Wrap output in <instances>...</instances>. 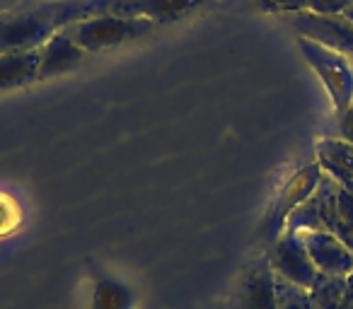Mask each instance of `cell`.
<instances>
[{"label": "cell", "instance_id": "6", "mask_svg": "<svg viewBox=\"0 0 353 309\" xmlns=\"http://www.w3.org/2000/svg\"><path fill=\"white\" fill-rule=\"evenodd\" d=\"M300 235H303L307 254L319 273L343 275L346 278L353 270V251L341 239H336L332 232L307 230V232H300Z\"/></svg>", "mask_w": 353, "mask_h": 309}, {"label": "cell", "instance_id": "9", "mask_svg": "<svg viewBox=\"0 0 353 309\" xmlns=\"http://www.w3.org/2000/svg\"><path fill=\"white\" fill-rule=\"evenodd\" d=\"M85 58V51L65 34L63 30L56 32L49 41L39 49V68H37V80H51L63 73L75 70Z\"/></svg>", "mask_w": 353, "mask_h": 309}, {"label": "cell", "instance_id": "5", "mask_svg": "<svg viewBox=\"0 0 353 309\" xmlns=\"http://www.w3.org/2000/svg\"><path fill=\"white\" fill-rule=\"evenodd\" d=\"M295 34L310 39L319 46H327L339 54L353 56V22L343 12L339 15H314V12H298L288 15Z\"/></svg>", "mask_w": 353, "mask_h": 309}, {"label": "cell", "instance_id": "10", "mask_svg": "<svg viewBox=\"0 0 353 309\" xmlns=\"http://www.w3.org/2000/svg\"><path fill=\"white\" fill-rule=\"evenodd\" d=\"M322 167L317 162L307 164L303 167L288 184H285L283 193H279V201H276V208H274V215H271V227H274L276 237L283 232V225L288 220V215L300 206L303 201H307L310 193L317 189L319 179H322Z\"/></svg>", "mask_w": 353, "mask_h": 309}, {"label": "cell", "instance_id": "15", "mask_svg": "<svg viewBox=\"0 0 353 309\" xmlns=\"http://www.w3.org/2000/svg\"><path fill=\"white\" fill-rule=\"evenodd\" d=\"M276 309H312V302L305 288L276 275Z\"/></svg>", "mask_w": 353, "mask_h": 309}, {"label": "cell", "instance_id": "13", "mask_svg": "<svg viewBox=\"0 0 353 309\" xmlns=\"http://www.w3.org/2000/svg\"><path fill=\"white\" fill-rule=\"evenodd\" d=\"M256 6L274 15H298V12L339 15L353 6V0H256Z\"/></svg>", "mask_w": 353, "mask_h": 309}, {"label": "cell", "instance_id": "16", "mask_svg": "<svg viewBox=\"0 0 353 309\" xmlns=\"http://www.w3.org/2000/svg\"><path fill=\"white\" fill-rule=\"evenodd\" d=\"M128 304H131V292L126 288H121L119 283H112V280L99 283L97 299H94L97 309H128Z\"/></svg>", "mask_w": 353, "mask_h": 309}, {"label": "cell", "instance_id": "8", "mask_svg": "<svg viewBox=\"0 0 353 309\" xmlns=\"http://www.w3.org/2000/svg\"><path fill=\"white\" fill-rule=\"evenodd\" d=\"M235 309H276V273L266 259L245 273L235 295Z\"/></svg>", "mask_w": 353, "mask_h": 309}, {"label": "cell", "instance_id": "19", "mask_svg": "<svg viewBox=\"0 0 353 309\" xmlns=\"http://www.w3.org/2000/svg\"><path fill=\"white\" fill-rule=\"evenodd\" d=\"M343 15H346V17H348V20H351V22H353V6H351V8H348V10H346V12H343Z\"/></svg>", "mask_w": 353, "mask_h": 309}, {"label": "cell", "instance_id": "17", "mask_svg": "<svg viewBox=\"0 0 353 309\" xmlns=\"http://www.w3.org/2000/svg\"><path fill=\"white\" fill-rule=\"evenodd\" d=\"M339 138L353 145V104L339 116Z\"/></svg>", "mask_w": 353, "mask_h": 309}, {"label": "cell", "instance_id": "18", "mask_svg": "<svg viewBox=\"0 0 353 309\" xmlns=\"http://www.w3.org/2000/svg\"><path fill=\"white\" fill-rule=\"evenodd\" d=\"M341 309H353V270L346 275V292H343Z\"/></svg>", "mask_w": 353, "mask_h": 309}, {"label": "cell", "instance_id": "2", "mask_svg": "<svg viewBox=\"0 0 353 309\" xmlns=\"http://www.w3.org/2000/svg\"><path fill=\"white\" fill-rule=\"evenodd\" d=\"M155 22L145 20V17H119V15H94L88 20L70 22L63 27V32L88 54H97V51L117 49L128 41L143 39V36L155 32Z\"/></svg>", "mask_w": 353, "mask_h": 309}, {"label": "cell", "instance_id": "1", "mask_svg": "<svg viewBox=\"0 0 353 309\" xmlns=\"http://www.w3.org/2000/svg\"><path fill=\"white\" fill-rule=\"evenodd\" d=\"M126 0H54L32 8L0 10V56L39 51L70 22L107 15Z\"/></svg>", "mask_w": 353, "mask_h": 309}, {"label": "cell", "instance_id": "14", "mask_svg": "<svg viewBox=\"0 0 353 309\" xmlns=\"http://www.w3.org/2000/svg\"><path fill=\"white\" fill-rule=\"evenodd\" d=\"M343 292H346V278L327 273H317L314 283L307 290L312 309H341Z\"/></svg>", "mask_w": 353, "mask_h": 309}, {"label": "cell", "instance_id": "7", "mask_svg": "<svg viewBox=\"0 0 353 309\" xmlns=\"http://www.w3.org/2000/svg\"><path fill=\"white\" fill-rule=\"evenodd\" d=\"M211 0H126L112 10L119 17H145L155 25L179 22Z\"/></svg>", "mask_w": 353, "mask_h": 309}, {"label": "cell", "instance_id": "3", "mask_svg": "<svg viewBox=\"0 0 353 309\" xmlns=\"http://www.w3.org/2000/svg\"><path fill=\"white\" fill-rule=\"evenodd\" d=\"M298 49L303 54V58L307 61V65L317 73V78L327 87L334 111L341 116L353 104V65L348 61V56L327 49V46H319L310 39H303V36H298Z\"/></svg>", "mask_w": 353, "mask_h": 309}, {"label": "cell", "instance_id": "4", "mask_svg": "<svg viewBox=\"0 0 353 309\" xmlns=\"http://www.w3.org/2000/svg\"><path fill=\"white\" fill-rule=\"evenodd\" d=\"M266 261H269L271 270L279 278L288 280V283L305 290H310V285L314 283V278L319 273L314 268L312 259H310L307 246H305L300 232H281L274 244H271Z\"/></svg>", "mask_w": 353, "mask_h": 309}, {"label": "cell", "instance_id": "12", "mask_svg": "<svg viewBox=\"0 0 353 309\" xmlns=\"http://www.w3.org/2000/svg\"><path fill=\"white\" fill-rule=\"evenodd\" d=\"M39 68V51H22V54L0 56V92L17 89L37 80Z\"/></svg>", "mask_w": 353, "mask_h": 309}, {"label": "cell", "instance_id": "11", "mask_svg": "<svg viewBox=\"0 0 353 309\" xmlns=\"http://www.w3.org/2000/svg\"><path fill=\"white\" fill-rule=\"evenodd\" d=\"M317 164L339 187L353 193V145L341 138H322L317 142Z\"/></svg>", "mask_w": 353, "mask_h": 309}]
</instances>
